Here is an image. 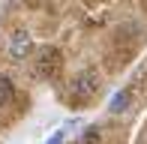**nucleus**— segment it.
Listing matches in <instances>:
<instances>
[{"instance_id":"f257e3e1","label":"nucleus","mask_w":147,"mask_h":144,"mask_svg":"<svg viewBox=\"0 0 147 144\" xmlns=\"http://www.w3.org/2000/svg\"><path fill=\"white\" fill-rule=\"evenodd\" d=\"M60 66H63V57H60L57 48H42L36 54V75L39 78H54Z\"/></svg>"},{"instance_id":"f03ea898","label":"nucleus","mask_w":147,"mask_h":144,"mask_svg":"<svg viewBox=\"0 0 147 144\" xmlns=\"http://www.w3.org/2000/svg\"><path fill=\"white\" fill-rule=\"evenodd\" d=\"M99 81H96V72H81V75L72 81V99H87V96L96 93Z\"/></svg>"},{"instance_id":"7ed1b4c3","label":"nucleus","mask_w":147,"mask_h":144,"mask_svg":"<svg viewBox=\"0 0 147 144\" xmlns=\"http://www.w3.org/2000/svg\"><path fill=\"white\" fill-rule=\"evenodd\" d=\"M30 48H33V42H30V36L24 33V30H21V33H15V36H12V42H9V54L15 57V60H21Z\"/></svg>"},{"instance_id":"20e7f679","label":"nucleus","mask_w":147,"mask_h":144,"mask_svg":"<svg viewBox=\"0 0 147 144\" xmlns=\"http://www.w3.org/2000/svg\"><path fill=\"white\" fill-rule=\"evenodd\" d=\"M129 102H132V96H129V90H120V93H114L111 96V111H114V114H123L126 108H129Z\"/></svg>"},{"instance_id":"39448f33","label":"nucleus","mask_w":147,"mask_h":144,"mask_svg":"<svg viewBox=\"0 0 147 144\" xmlns=\"http://www.w3.org/2000/svg\"><path fill=\"white\" fill-rule=\"evenodd\" d=\"M12 102V81L9 78H0V108Z\"/></svg>"},{"instance_id":"423d86ee","label":"nucleus","mask_w":147,"mask_h":144,"mask_svg":"<svg viewBox=\"0 0 147 144\" xmlns=\"http://www.w3.org/2000/svg\"><path fill=\"white\" fill-rule=\"evenodd\" d=\"M96 141V129H87V135H81V144H93Z\"/></svg>"},{"instance_id":"0eeeda50","label":"nucleus","mask_w":147,"mask_h":144,"mask_svg":"<svg viewBox=\"0 0 147 144\" xmlns=\"http://www.w3.org/2000/svg\"><path fill=\"white\" fill-rule=\"evenodd\" d=\"M45 144H63V132H54V135H51V141H45Z\"/></svg>"}]
</instances>
